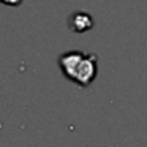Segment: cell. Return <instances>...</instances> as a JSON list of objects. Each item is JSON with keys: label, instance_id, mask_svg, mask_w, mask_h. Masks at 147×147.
<instances>
[{"label": "cell", "instance_id": "cell-1", "mask_svg": "<svg viewBox=\"0 0 147 147\" xmlns=\"http://www.w3.org/2000/svg\"><path fill=\"white\" fill-rule=\"evenodd\" d=\"M62 73L79 87H89L98 73V57L82 51H68L59 57Z\"/></svg>", "mask_w": 147, "mask_h": 147}, {"label": "cell", "instance_id": "cell-2", "mask_svg": "<svg viewBox=\"0 0 147 147\" xmlns=\"http://www.w3.org/2000/svg\"><path fill=\"white\" fill-rule=\"evenodd\" d=\"M68 27L76 33H84L93 27V18L86 11H74L68 18Z\"/></svg>", "mask_w": 147, "mask_h": 147}]
</instances>
